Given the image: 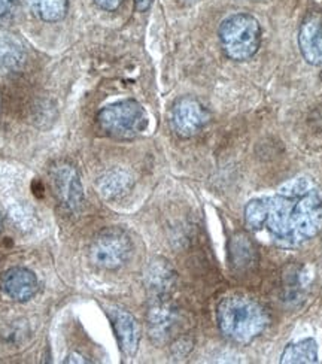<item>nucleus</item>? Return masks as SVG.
<instances>
[{"label":"nucleus","mask_w":322,"mask_h":364,"mask_svg":"<svg viewBox=\"0 0 322 364\" xmlns=\"http://www.w3.org/2000/svg\"><path fill=\"white\" fill-rule=\"evenodd\" d=\"M152 2H154V0H134V6L139 12H145L151 8Z\"/></svg>","instance_id":"nucleus-18"},{"label":"nucleus","mask_w":322,"mask_h":364,"mask_svg":"<svg viewBox=\"0 0 322 364\" xmlns=\"http://www.w3.org/2000/svg\"><path fill=\"white\" fill-rule=\"evenodd\" d=\"M97 124L109 138L133 141L146 130L148 114L139 102L126 99L100 109L97 114Z\"/></svg>","instance_id":"nucleus-4"},{"label":"nucleus","mask_w":322,"mask_h":364,"mask_svg":"<svg viewBox=\"0 0 322 364\" xmlns=\"http://www.w3.org/2000/svg\"><path fill=\"white\" fill-rule=\"evenodd\" d=\"M255 250L249 237L243 233H237L230 242V259L232 264L239 269L249 267L254 263Z\"/></svg>","instance_id":"nucleus-16"},{"label":"nucleus","mask_w":322,"mask_h":364,"mask_svg":"<svg viewBox=\"0 0 322 364\" xmlns=\"http://www.w3.org/2000/svg\"><path fill=\"white\" fill-rule=\"evenodd\" d=\"M38 278L26 267H11L0 277V290L12 301H27L38 291Z\"/></svg>","instance_id":"nucleus-10"},{"label":"nucleus","mask_w":322,"mask_h":364,"mask_svg":"<svg viewBox=\"0 0 322 364\" xmlns=\"http://www.w3.org/2000/svg\"><path fill=\"white\" fill-rule=\"evenodd\" d=\"M245 224L276 247L299 248L322 230V187L312 178L288 181L276 194L255 197L243 210Z\"/></svg>","instance_id":"nucleus-1"},{"label":"nucleus","mask_w":322,"mask_h":364,"mask_svg":"<svg viewBox=\"0 0 322 364\" xmlns=\"http://www.w3.org/2000/svg\"><path fill=\"white\" fill-rule=\"evenodd\" d=\"M107 316L111 320L121 353L126 357H133L137 350H139L141 343L139 323H137V320L130 312L119 308H112L107 311Z\"/></svg>","instance_id":"nucleus-9"},{"label":"nucleus","mask_w":322,"mask_h":364,"mask_svg":"<svg viewBox=\"0 0 322 364\" xmlns=\"http://www.w3.org/2000/svg\"><path fill=\"white\" fill-rule=\"evenodd\" d=\"M148 335L156 345L172 341L178 328V312L166 299H154L146 314Z\"/></svg>","instance_id":"nucleus-8"},{"label":"nucleus","mask_w":322,"mask_h":364,"mask_svg":"<svg viewBox=\"0 0 322 364\" xmlns=\"http://www.w3.org/2000/svg\"><path fill=\"white\" fill-rule=\"evenodd\" d=\"M51 184L55 196L66 209L76 212L84 202V191L78 171L69 163H58L51 169Z\"/></svg>","instance_id":"nucleus-7"},{"label":"nucleus","mask_w":322,"mask_h":364,"mask_svg":"<svg viewBox=\"0 0 322 364\" xmlns=\"http://www.w3.org/2000/svg\"><path fill=\"white\" fill-rule=\"evenodd\" d=\"M65 363H88L81 354L78 353H72L68 355V358L65 360Z\"/></svg>","instance_id":"nucleus-20"},{"label":"nucleus","mask_w":322,"mask_h":364,"mask_svg":"<svg viewBox=\"0 0 322 364\" xmlns=\"http://www.w3.org/2000/svg\"><path fill=\"white\" fill-rule=\"evenodd\" d=\"M181 2H183V4H194V2H197V0H181Z\"/></svg>","instance_id":"nucleus-21"},{"label":"nucleus","mask_w":322,"mask_h":364,"mask_svg":"<svg viewBox=\"0 0 322 364\" xmlns=\"http://www.w3.org/2000/svg\"><path fill=\"white\" fill-rule=\"evenodd\" d=\"M176 273L164 259L152 260L145 270V285L154 299H166L173 290Z\"/></svg>","instance_id":"nucleus-12"},{"label":"nucleus","mask_w":322,"mask_h":364,"mask_svg":"<svg viewBox=\"0 0 322 364\" xmlns=\"http://www.w3.org/2000/svg\"><path fill=\"white\" fill-rule=\"evenodd\" d=\"M28 5L42 21L57 23L66 17L69 0H28Z\"/></svg>","instance_id":"nucleus-15"},{"label":"nucleus","mask_w":322,"mask_h":364,"mask_svg":"<svg viewBox=\"0 0 322 364\" xmlns=\"http://www.w3.org/2000/svg\"><path fill=\"white\" fill-rule=\"evenodd\" d=\"M133 242L126 230L107 227L96 235L90 245V262L102 270H118L132 257Z\"/></svg>","instance_id":"nucleus-5"},{"label":"nucleus","mask_w":322,"mask_h":364,"mask_svg":"<svg viewBox=\"0 0 322 364\" xmlns=\"http://www.w3.org/2000/svg\"><path fill=\"white\" fill-rule=\"evenodd\" d=\"M262 26L249 14H235L225 18L218 30L221 48L233 62H248L262 45Z\"/></svg>","instance_id":"nucleus-3"},{"label":"nucleus","mask_w":322,"mask_h":364,"mask_svg":"<svg viewBox=\"0 0 322 364\" xmlns=\"http://www.w3.org/2000/svg\"><path fill=\"white\" fill-rule=\"evenodd\" d=\"M93 2L103 11H107V12H112V11H117L122 2L124 0H93Z\"/></svg>","instance_id":"nucleus-17"},{"label":"nucleus","mask_w":322,"mask_h":364,"mask_svg":"<svg viewBox=\"0 0 322 364\" xmlns=\"http://www.w3.org/2000/svg\"><path fill=\"white\" fill-rule=\"evenodd\" d=\"M299 47L303 58L312 66H322V15L311 14L299 32Z\"/></svg>","instance_id":"nucleus-11"},{"label":"nucleus","mask_w":322,"mask_h":364,"mask_svg":"<svg viewBox=\"0 0 322 364\" xmlns=\"http://www.w3.org/2000/svg\"><path fill=\"white\" fill-rule=\"evenodd\" d=\"M0 229H2V214H0Z\"/></svg>","instance_id":"nucleus-22"},{"label":"nucleus","mask_w":322,"mask_h":364,"mask_svg":"<svg viewBox=\"0 0 322 364\" xmlns=\"http://www.w3.org/2000/svg\"><path fill=\"white\" fill-rule=\"evenodd\" d=\"M220 331L233 343L249 345L267 330L270 315L257 300L247 296L224 297L217 306Z\"/></svg>","instance_id":"nucleus-2"},{"label":"nucleus","mask_w":322,"mask_h":364,"mask_svg":"<svg viewBox=\"0 0 322 364\" xmlns=\"http://www.w3.org/2000/svg\"><path fill=\"white\" fill-rule=\"evenodd\" d=\"M133 187V178L129 172L122 169H114L111 172H106L99 179V193L103 199L114 200L119 199Z\"/></svg>","instance_id":"nucleus-13"},{"label":"nucleus","mask_w":322,"mask_h":364,"mask_svg":"<svg viewBox=\"0 0 322 364\" xmlns=\"http://www.w3.org/2000/svg\"><path fill=\"white\" fill-rule=\"evenodd\" d=\"M210 118V112L200 100L193 96H183L173 103L168 121L176 136L190 139L209 124Z\"/></svg>","instance_id":"nucleus-6"},{"label":"nucleus","mask_w":322,"mask_h":364,"mask_svg":"<svg viewBox=\"0 0 322 364\" xmlns=\"http://www.w3.org/2000/svg\"><path fill=\"white\" fill-rule=\"evenodd\" d=\"M282 364H312L318 363V343L312 338H306L286 345L281 360Z\"/></svg>","instance_id":"nucleus-14"},{"label":"nucleus","mask_w":322,"mask_h":364,"mask_svg":"<svg viewBox=\"0 0 322 364\" xmlns=\"http://www.w3.org/2000/svg\"><path fill=\"white\" fill-rule=\"evenodd\" d=\"M12 4L14 0H0V17H4V15H6L11 11Z\"/></svg>","instance_id":"nucleus-19"}]
</instances>
